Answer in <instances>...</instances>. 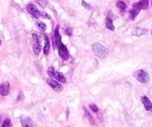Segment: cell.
Wrapping results in <instances>:
<instances>
[{
    "mask_svg": "<svg viewBox=\"0 0 152 127\" xmlns=\"http://www.w3.org/2000/svg\"><path fill=\"white\" fill-rule=\"evenodd\" d=\"M43 37H44V39H45V46H44V48H43V51H44V54L48 55V54H49L50 48H51V44H50V41L48 36L43 35Z\"/></svg>",
    "mask_w": 152,
    "mask_h": 127,
    "instance_id": "12",
    "label": "cell"
},
{
    "mask_svg": "<svg viewBox=\"0 0 152 127\" xmlns=\"http://www.w3.org/2000/svg\"><path fill=\"white\" fill-rule=\"evenodd\" d=\"M21 123H22V127H37L35 123L28 117L21 118Z\"/></svg>",
    "mask_w": 152,
    "mask_h": 127,
    "instance_id": "8",
    "label": "cell"
},
{
    "mask_svg": "<svg viewBox=\"0 0 152 127\" xmlns=\"http://www.w3.org/2000/svg\"><path fill=\"white\" fill-rule=\"evenodd\" d=\"M33 36V41H34V44H33V53H34L36 55H39V54L40 53L42 50V45H41V41H40V38L37 33H33L32 34Z\"/></svg>",
    "mask_w": 152,
    "mask_h": 127,
    "instance_id": "6",
    "label": "cell"
},
{
    "mask_svg": "<svg viewBox=\"0 0 152 127\" xmlns=\"http://www.w3.org/2000/svg\"><path fill=\"white\" fill-rule=\"evenodd\" d=\"M141 100H142V103H143V104L144 105L145 109H146V110H148V111H151L152 103H151V102L150 99H149L148 97H146V96H144V97H142Z\"/></svg>",
    "mask_w": 152,
    "mask_h": 127,
    "instance_id": "10",
    "label": "cell"
},
{
    "mask_svg": "<svg viewBox=\"0 0 152 127\" xmlns=\"http://www.w3.org/2000/svg\"><path fill=\"white\" fill-rule=\"evenodd\" d=\"M82 5H83V6L84 7V8H86V9H87V10H90V9H91V7H90V5H89V4H88L87 2H85L84 0H83V1H82Z\"/></svg>",
    "mask_w": 152,
    "mask_h": 127,
    "instance_id": "21",
    "label": "cell"
},
{
    "mask_svg": "<svg viewBox=\"0 0 152 127\" xmlns=\"http://www.w3.org/2000/svg\"><path fill=\"white\" fill-rule=\"evenodd\" d=\"M134 76L138 81L141 83H148L149 81V79H150V77H149L148 74L145 72L144 70L136 71L134 73Z\"/></svg>",
    "mask_w": 152,
    "mask_h": 127,
    "instance_id": "5",
    "label": "cell"
},
{
    "mask_svg": "<svg viewBox=\"0 0 152 127\" xmlns=\"http://www.w3.org/2000/svg\"><path fill=\"white\" fill-rule=\"evenodd\" d=\"M116 6L119 8V10L120 11V12H122V13L125 12L127 8L126 4H125L123 1H120V0H119V1L117 2V3H116Z\"/></svg>",
    "mask_w": 152,
    "mask_h": 127,
    "instance_id": "13",
    "label": "cell"
},
{
    "mask_svg": "<svg viewBox=\"0 0 152 127\" xmlns=\"http://www.w3.org/2000/svg\"><path fill=\"white\" fill-rule=\"evenodd\" d=\"M105 26H106L107 28L111 31H114V29H115L114 24H113V20L110 19L109 17H107L105 19Z\"/></svg>",
    "mask_w": 152,
    "mask_h": 127,
    "instance_id": "14",
    "label": "cell"
},
{
    "mask_svg": "<svg viewBox=\"0 0 152 127\" xmlns=\"http://www.w3.org/2000/svg\"><path fill=\"white\" fill-rule=\"evenodd\" d=\"M27 10L28 11V13H30V14H31L32 16L34 18H36V19H39V18L40 17H46V16H48L47 13H42L41 11H39L37 7L35 5H33V4H29V5H28ZM48 17L50 19L49 16H48Z\"/></svg>",
    "mask_w": 152,
    "mask_h": 127,
    "instance_id": "4",
    "label": "cell"
},
{
    "mask_svg": "<svg viewBox=\"0 0 152 127\" xmlns=\"http://www.w3.org/2000/svg\"><path fill=\"white\" fill-rule=\"evenodd\" d=\"M59 26H57L55 31H54V40H55V43L57 44L58 52H59L60 57H62V59L65 60H68V58H69V54H68L66 46L62 43L61 36L59 33Z\"/></svg>",
    "mask_w": 152,
    "mask_h": 127,
    "instance_id": "1",
    "label": "cell"
},
{
    "mask_svg": "<svg viewBox=\"0 0 152 127\" xmlns=\"http://www.w3.org/2000/svg\"><path fill=\"white\" fill-rule=\"evenodd\" d=\"M85 112H86V117H87V118H88V121H90V123H91V124H94V121H93V117H92L91 114H90V113H89V111H88L87 110H86V109H85Z\"/></svg>",
    "mask_w": 152,
    "mask_h": 127,
    "instance_id": "17",
    "label": "cell"
},
{
    "mask_svg": "<svg viewBox=\"0 0 152 127\" xmlns=\"http://www.w3.org/2000/svg\"><path fill=\"white\" fill-rule=\"evenodd\" d=\"M2 45V41L0 40V45Z\"/></svg>",
    "mask_w": 152,
    "mask_h": 127,
    "instance_id": "23",
    "label": "cell"
},
{
    "mask_svg": "<svg viewBox=\"0 0 152 127\" xmlns=\"http://www.w3.org/2000/svg\"><path fill=\"white\" fill-rule=\"evenodd\" d=\"M36 26L37 27V28L40 29V31H45L47 29V26L45 24L44 22H41V21H37L36 22Z\"/></svg>",
    "mask_w": 152,
    "mask_h": 127,
    "instance_id": "16",
    "label": "cell"
},
{
    "mask_svg": "<svg viewBox=\"0 0 152 127\" xmlns=\"http://www.w3.org/2000/svg\"><path fill=\"white\" fill-rule=\"evenodd\" d=\"M65 34L68 36H69V37H71V36H72V28H67L66 30H65Z\"/></svg>",
    "mask_w": 152,
    "mask_h": 127,
    "instance_id": "22",
    "label": "cell"
},
{
    "mask_svg": "<svg viewBox=\"0 0 152 127\" xmlns=\"http://www.w3.org/2000/svg\"><path fill=\"white\" fill-rule=\"evenodd\" d=\"M148 7V0H140L139 2L134 4L132 8L129 11L131 19H134L139 11L141 10L147 9Z\"/></svg>",
    "mask_w": 152,
    "mask_h": 127,
    "instance_id": "2",
    "label": "cell"
},
{
    "mask_svg": "<svg viewBox=\"0 0 152 127\" xmlns=\"http://www.w3.org/2000/svg\"><path fill=\"white\" fill-rule=\"evenodd\" d=\"M10 92V84L8 82L2 83L0 86V94L3 96H6Z\"/></svg>",
    "mask_w": 152,
    "mask_h": 127,
    "instance_id": "9",
    "label": "cell"
},
{
    "mask_svg": "<svg viewBox=\"0 0 152 127\" xmlns=\"http://www.w3.org/2000/svg\"><path fill=\"white\" fill-rule=\"evenodd\" d=\"M54 77H55L56 79L58 80V81L61 82V83H65V77H64V75L62 74V73H60V72H56L55 76H54Z\"/></svg>",
    "mask_w": 152,
    "mask_h": 127,
    "instance_id": "15",
    "label": "cell"
},
{
    "mask_svg": "<svg viewBox=\"0 0 152 127\" xmlns=\"http://www.w3.org/2000/svg\"><path fill=\"white\" fill-rule=\"evenodd\" d=\"M151 6H152V0H151Z\"/></svg>",
    "mask_w": 152,
    "mask_h": 127,
    "instance_id": "25",
    "label": "cell"
},
{
    "mask_svg": "<svg viewBox=\"0 0 152 127\" xmlns=\"http://www.w3.org/2000/svg\"><path fill=\"white\" fill-rule=\"evenodd\" d=\"M151 34H152V31H151Z\"/></svg>",
    "mask_w": 152,
    "mask_h": 127,
    "instance_id": "26",
    "label": "cell"
},
{
    "mask_svg": "<svg viewBox=\"0 0 152 127\" xmlns=\"http://www.w3.org/2000/svg\"><path fill=\"white\" fill-rule=\"evenodd\" d=\"M0 122H1V117H0Z\"/></svg>",
    "mask_w": 152,
    "mask_h": 127,
    "instance_id": "24",
    "label": "cell"
},
{
    "mask_svg": "<svg viewBox=\"0 0 152 127\" xmlns=\"http://www.w3.org/2000/svg\"><path fill=\"white\" fill-rule=\"evenodd\" d=\"M2 127H12V124H11V121L9 118H7L6 120H5L2 123Z\"/></svg>",
    "mask_w": 152,
    "mask_h": 127,
    "instance_id": "18",
    "label": "cell"
},
{
    "mask_svg": "<svg viewBox=\"0 0 152 127\" xmlns=\"http://www.w3.org/2000/svg\"><path fill=\"white\" fill-rule=\"evenodd\" d=\"M92 51L94 55L101 59H104L108 55V48L100 43H94L92 45Z\"/></svg>",
    "mask_w": 152,
    "mask_h": 127,
    "instance_id": "3",
    "label": "cell"
},
{
    "mask_svg": "<svg viewBox=\"0 0 152 127\" xmlns=\"http://www.w3.org/2000/svg\"><path fill=\"white\" fill-rule=\"evenodd\" d=\"M89 108L90 109L91 111H93V112H95V113L98 112V111H99V108L95 105V104H90V105H89Z\"/></svg>",
    "mask_w": 152,
    "mask_h": 127,
    "instance_id": "20",
    "label": "cell"
},
{
    "mask_svg": "<svg viewBox=\"0 0 152 127\" xmlns=\"http://www.w3.org/2000/svg\"><path fill=\"white\" fill-rule=\"evenodd\" d=\"M55 74H56V71L55 69H54V68H53V67H50L48 70V74L51 77H54Z\"/></svg>",
    "mask_w": 152,
    "mask_h": 127,
    "instance_id": "19",
    "label": "cell"
},
{
    "mask_svg": "<svg viewBox=\"0 0 152 127\" xmlns=\"http://www.w3.org/2000/svg\"><path fill=\"white\" fill-rule=\"evenodd\" d=\"M148 30L146 28H136L132 31L131 34L133 36H136V37H140L143 36V34L146 33Z\"/></svg>",
    "mask_w": 152,
    "mask_h": 127,
    "instance_id": "11",
    "label": "cell"
},
{
    "mask_svg": "<svg viewBox=\"0 0 152 127\" xmlns=\"http://www.w3.org/2000/svg\"><path fill=\"white\" fill-rule=\"evenodd\" d=\"M47 83L56 92H61L63 89L62 85L58 83V82H57L53 79H47Z\"/></svg>",
    "mask_w": 152,
    "mask_h": 127,
    "instance_id": "7",
    "label": "cell"
}]
</instances>
